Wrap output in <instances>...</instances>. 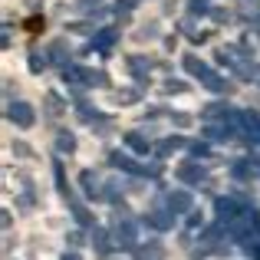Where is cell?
Returning a JSON list of instances; mask_svg holds the SVG:
<instances>
[{
	"label": "cell",
	"instance_id": "6da1fadb",
	"mask_svg": "<svg viewBox=\"0 0 260 260\" xmlns=\"http://www.w3.org/2000/svg\"><path fill=\"white\" fill-rule=\"evenodd\" d=\"M7 115H10V119L17 122L20 128H30V125H33V109L26 106V102H13V106H10V112H7Z\"/></svg>",
	"mask_w": 260,
	"mask_h": 260
},
{
	"label": "cell",
	"instance_id": "7a4b0ae2",
	"mask_svg": "<svg viewBox=\"0 0 260 260\" xmlns=\"http://www.w3.org/2000/svg\"><path fill=\"white\" fill-rule=\"evenodd\" d=\"M115 244H119V247H125V250L135 247V228H132V221H125V224H119V228H115Z\"/></svg>",
	"mask_w": 260,
	"mask_h": 260
},
{
	"label": "cell",
	"instance_id": "3957f363",
	"mask_svg": "<svg viewBox=\"0 0 260 260\" xmlns=\"http://www.w3.org/2000/svg\"><path fill=\"white\" fill-rule=\"evenodd\" d=\"M168 204H172V211H178V214H181V211L191 208V194H188V191H172Z\"/></svg>",
	"mask_w": 260,
	"mask_h": 260
},
{
	"label": "cell",
	"instance_id": "277c9868",
	"mask_svg": "<svg viewBox=\"0 0 260 260\" xmlns=\"http://www.w3.org/2000/svg\"><path fill=\"white\" fill-rule=\"evenodd\" d=\"M214 208H217V217H221V221H231V217H234L237 214V204L234 201H231V198H217V204H214Z\"/></svg>",
	"mask_w": 260,
	"mask_h": 260
},
{
	"label": "cell",
	"instance_id": "5b68a950",
	"mask_svg": "<svg viewBox=\"0 0 260 260\" xmlns=\"http://www.w3.org/2000/svg\"><path fill=\"white\" fill-rule=\"evenodd\" d=\"M201 79H204V86H208V89H214V92L228 89V83H224V79L217 76V73H211V70H204V73H201Z\"/></svg>",
	"mask_w": 260,
	"mask_h": 260
},
{
	"label": "cell",
	"instance_id": "8992f818",
	"mask_svg": "<svg viewBox=\"0 0 260 260\" xmlns=\"http://www.w3.org/2000/svg\"><path fill=\"white\" fill-rule=\"evenodd\" d=\"M79 181H83V188H86V194H89V198L99 194V181H95V175H92V172H83V175H79Z\"/></svg>",
	"mask_w": 260,
	"mask_h": 260
},
{
	"label": "cell",
	"instance_id": "52a82bcc",
	"mask_svg": "<svg viewBox=\"0 0 260 260\" xmlns=\"http://www.w3.org/2000/svg\"><path fill=\"white\" fill-rule=\"evenodd\" d=\"M178 178H181V181H201V178H204V172H201L198 165H184L181 172H178Z\"/></svg>",
	"mask_w": 260,
	"mask_h": 260
},
{
	"label": "cell",
	"instance_id": "ba28073f",
	"mask_svg": "<svg viewBox=\"0 0 260 260\" xmlns=\"http://www.w3.org/2000/svg\"><path fill=\"white\" fill-rule=\"evenodd\" d=\"M125 142H128V145H132V148H135V152H142V155H148V142H145V139H142V135H139V132H128V135H125Z\"/></svg>",
	"mask_w": 260,
	"mask_h": 260
},
{
	"label": "cell",
	"instance_id": "9c48e42d",
	"mask_svg": "<svg viewBox=\"0 0 260 260\" xmlns=\"http://www.w3.org/2000/svg\"><path fill=\"white\" fill-rule=\"evenodd\" d=\"M46 112H50V115H59V112H63V102H59V95H56V92L46 95Z\"/></svg>",
	"mask_w": 260,
	"mask_h": 260
},
{
	"label": "cell",
	"instance_id": "30bf717a",
	"mask_svg": "<svg viewBox=\"0 0 260 260\" xmlns=\"http://www.w3.org/2000/svg\"><path fill=\"white\" fill-rule=\"evenodd\" d=\"M115 37H119V33H115V30H102V33H99V37H95V43H99V46H102V50H109V46H112V43H115Z\"/></svg>",
	"mask_w": 260,
	"mask_h": 260
},
{
	"label": "cell",
	"instance_id": "8fae6325",
	"mask_svg": "<svg viewBox=\"0 0 260 260\" xmlns=\"http://www.w3.org/2000/svg\"><path fill=\"white\" fill-rule=\"evenodd\" d=\"M181 145H184L181 139H165V142H161V145H158V155H172L175 148H181Z\"/></svg>",
	"mask_w": 260,
	"mask_h": 260
},
{
	"label": "cell",
	"instance_id": "7c38bea8",
	"mask_svg": "<svg viewBox=\"0 0 260 260\" xmlns=\"http://www.w3.org/2000/svg\"><path fill=\"white\" fill-rule=\"evenodd\" d=\"M184 70H188V73H194V76H201V73H204V70H208V66H204V63H201V59H194V56H188V59H184Z\"/></svg>",
	"mask_w": 260,
	"mask_h": 260
},
{
	"label": "cell",
	"instance_id": "4fadbf2b",
	"mask_svg": "<svg viewBox=\"0 0 260 260\" xmlns=\"http://www.w3.org/2000/svg\"><path fill=\"white\" fill-rule=\"evenodd\" d=\"M56 145H59V152H73V148H76V139H73L70 132H63V135L56 139Z\"/></svg>",
	"mask_w": 260,
	"mask_h": 260
},
{
	"label": "cell",
	"instance_id": "5bb4252c",
	"mask_svg": "<svg viewBox=\"0 0 260 260\" xmlns=\"http://www.w3.org/2000/svg\"><path fill=\"white\" fill-rule=\"evenodd\" d=\"M152 224H155V228H161V231H165V228H172V214L158 211V214H152Z\"/></svg>",
	"mask_w": 260,
	"mask_h": 260
},
{
	"label": "cell",
	"instance_id": "9a60e30c",
	"mask_svg": "<svg viewBox=\"0 0 260 260\" xmlns=\"http://www.w3.org/2000/svg\"><path fill=\"white\" fill-rule=\"evenodd\" d=\"M92 244H95V250H109V241H106V231H99V228H95V234H92Z\"/></svg>",
	"mask_w": 260,
	"mask_h": 260
},
{
	"label": "cell",
	"instance_id": "2e32d148",
	"mask_svg": "<svg viewBox=\"0 0 260 260\" xmlns=\"http://www.w3.org/2000/svg\"><path fill=\"white\" fill-rule=\"evenodd\" d=\"M139 260H161V247L155 244L152 250H139Z\"/></svg>",
	"mask_w": 260,
	"mask_h": 260
},
{
	"label": "cell",
	"instance_id": "e0dca14e",
	"mask_svg": "<svg viewBox=\"0 0 260 260\" xmlns=\"http://www.w3.org/2000/svg\"><path fill=\"white\" fill-rule=\"evenodd\" d=\"M43 66H46V59L40 56V53H33V56H30V70L33 73H43Z\"/></svg>",
	"mask_w": 260,
	"mask_h": 260
},
{
	"label": "cell",
	"instance_id": "ac0fdd59",
	"mask_svg": "<svg viewBox=\"0 0 260 260\" xmlns=\"http://www.w3.org/2000/svg\"><path fill=\"white\" fill-rule=\"evenodd\" d=\"M53 59H56V63H66V46L63 43H53Z\"/></svg>",
	"mask_w": 260,
	"mask_h": 260
},
{
	"label": "cell",
	"instance_id": "d6986e66",
	"mask_svg": "<svg viewBox=\"0 0 260 260\" xmlns=\"http://www.w3.org/2000/svg\"><path fill=\"white\" fill-rule=\"evenodd\" d=\"M128 66H132L135 73H142V70H148V59H142V56H132V59H128Z\"/></svg>",
	"mask_w": 260,
	"mask_h": 260
},
{
	"label": "cell",
	"instance_id": "ffe728a7",
	"mask_svg": "<svg viewBox=\"0 0 260 260\" xmlns=\"http://www.w3.org/2000/svg\"><path fill=\"white\" fill-rule=\"evenodd\" d=\"M73 214H76V221H79V224H89V214H86L83 204H76V208H73Z\"/></svg>",
	"mask_w": 260,
	"mask_h": 260
},
{
	"label": "cell",
	"instance_id": "44dd1931",
	"mask_svg": "<svg viewBox=\"0 0 260 260\" xmlns=\"http://www.w3.org/2000/svg\"><path fill=\"white\" fill-rule=\"evenodd\" d=\"M40 26H43V17H30L26 20V30H40Z\"/></svg>",
	"mask_w": 260,
	"mask_h": 260
},
{
	"label": "cell",
	"instance_id": "7402d4cb",
	"mask_svg": "<svg viewBox=\"0 0 260 260\" xmlns=\"http://www.w3.org/2000/svg\"><path fill=\"white\" fill-rule=\"evenodd\" d=\"M191 10H194V13H204V10H208V4H204V0H191Z\"/></svg>",
	"mask_w": 260,
	"mask_h": 260
},
{
	"label": "cell",
	"instance_id": "603a6c76",
	"mask_svg": "<svg viewBox=\"0 0 260 260\" xmlns=\"http://www.w3.org/2000/svg\"><path fill=\"white\" fill-rule=\"evenodd\" d=\"M63 260H79V257H76V254H66V257H63Z\"/></svg>",
	"mask_w": 260,
	"mask_h": 260
},
{
	"label": "cell",
	"instance_id": "cb8c5ba5",
	"mask_svg": "<svg viewBox=\"0 0 260 260\" xmlns=\"http://www.w3.org/2000/svg\"><path fill=\"white\" fill-rule=\"evenodd\" d=\"M83 4H99V0H83Z\"/></svg>",
	"mask_w": 260,
	"mask_h": 260
},
{
	"label": "cell",
	"instance_id": "d4e9b609",
	"mask_svg": "<svg viewBox=\"0 0 260 260\" xmlns=\"http://www.w3.org/2000/svg\"><path fill=\"white\" fill-rule=\"evenodd\" d=\"M257 260H260V250H257Z\"/></svg>",
	"mask_w": 260,
	"mask_h": 260
}]
</instances>
